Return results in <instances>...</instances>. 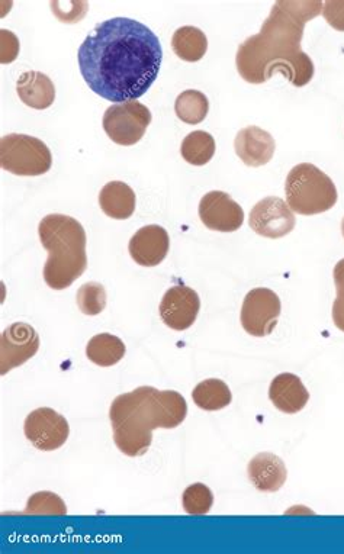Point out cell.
Returning <instances> with one entry per match:
<instances>
[{"instance_id":"1","label":"cell","mask_w":344,"mask_h":554,"mask_svg":"<svg viewBox=\"0 0 344 554\" xmlns=\"http://www.w3.org/2000/svg\"><path fill=\"white\" fill-rule=\"evenodd\" d=\"M159 38L130 18L96 25L80 45V73L96 95L114 103L137 101L156 82L162 66Z\"/></svg>"},{"instance_id":"2","label":"cell","mask_w":344,"mask_h":554,"mask_svg":"<svg viewBox=\"0 0 344 554\" xmlns=\"http://www.w3.org/2000/svg\"><path fill=\"white\" fill-rule=\"evenodd\" d=\"M323 12L318 0H281L263 22L259 34L247 38L237 51L240 76L252 85H262L282 73L297 88L314 77V63L302 51L301 41L308 21Z\"/></svg>"},{"instance_id":"3","label":"cell","mask_w":344,"mask_h":554,"mask_svg":"<svg viewBox=\"0 0 344 554\" xmlns=\"http://www.w3.org/2000/svg\"><path fill=\"white\" fill-rule=\"evenodd\" d=\"M188 415V404L179 392L141 386L117 396L109 409L114 441L125 456L149 452L156 428L179 427Z\"/></svg>"},{"instance_id":"4","label":"cell","mask_w":344,"mask_h":554,"mask_svg":"<svg viewBox=\"0 0 344 554\" xmlns=\"http://www.w3.org/2000/svg\"><path fill=\"white\" fill-rule=\"evenodd\" d=\"M38 235L48 251L45 283L54 291L69 288L88 269L85 228L75 218L51 214L41 219Z\"/></svg>"},{"instance_id":"5","label":"cell","mask_w":344,"mask_h":554,"mask_svg":"<svg viewBox=\"0 0 344 554\" xmlns=\"http://www.w3.org/2000/svg\"><path fill=\"white\" fill-rule=\"evenodd\" d=\"M285 193L289 208L300 215L323 214L337 202L333 180L311 163L298 164L289 172Z\"/></svg>"},{"instance_id":"6","label":"cell","mask_w":344,"mask_h":554,"mask_svg":"<svg viewBox=\"0 0 344 554\" xmlns=\"http://www.w3.org/2000/svg\"><path fill=\"white\" fill-rule=\"evenodd\" d=\"M50 148L38 138L9 134L0 140V166L16 176H41L51 169Z\"/></svg>"},{"instance_id":"7","label":"cell","mask_w":344,"mask_h":554,"mask_svg":"<svg viewBox=\"0 0 344 554\" xmlns=\"http://www.w3.org/2000/svg\"><path fill=\"white\" fill-rule=\"evenodd\" d=\"M151 112L138 101L115 103L106 109L104 130L118 146L130 147L137 144L151 124Z\"/></svg>"},{"instance_id":"8","label":"cell","mask_w":344,"mask_h":554,"mask_svg":"<svg viewBox=\"0 0 344 554\" xmlns=\"http://www.w3.org/2000/svg\"><path fill=\"white\" fill-rule=\"evenodd\" d=\"M281 299L266 288L252 289L241 307V325L253 337H268L281 317Z\"/></svg>"},{"instance_id":"9","label":"cell","mask_w":344,"mask_h":554,"mask_svg":"<svg viewBox=\"0 0 344 554\" xmlns=\"http://www.w3.org/2000/svg\"><path fill=\"white\" fill-rule=\"evenodd\" d=\"M25 436L35 449L54 452L64 446L70 428L66 418L51 408H38L28 415L24 424Z\"/></svg>"},{"instance_id":"10","label":"cell","mask_w":344,"mask_h":554,"mask_svg":"<svg viewBox=\"0 0 344 554\" xmlns=\"http://www.w3.org/2000/svg\"><path fill=\"white\" fill-rule=\"evenodd\" d=\"M40 350V337L31 325L15 322L0 336V375L27 363Z\"/></svg>"},{"instance_id":"11","label":"cell","mask_w":344,"mask_h":554,"mask_svg":"<svg viewBox=\"0 0 344 554\" xmlns=\"http://www.w3.org/2000/svg\"><path fill=\"white\" fill-rule=\"evenodd\" d=\"M249 224L256 234L275 240L292 233L297 219L285 201L276 196H268L257 202L252 209Z\"/></svg>"},{"instance_id":"12","label":"cell","mask_w":344,"mask_h":554,"mask_svg":"<svg viewBox=\"0 0 344 554\" xmlns=\"http://www.w3.org/2000/svg\"><path fill=\"white\" fill-rule=\"evenodd\" d=\"M199 218L218 233H234L244 222L243 208L228 193L212 190L199 202Z\"/></svg>"},{"instance_id":"13","label":"cell","mask_w":344,"mask_h":554,"mask_svg":"<svg viewBox=\"0 0 344 554\" xmlns=\"http://www.w3.org/2000/svg\"><path fill=\"white\" fill-rule=\"evenodd\" d=\"M201 309L198 293L189 286L178 285L170 288L160 304V317L167 327L175 331H185L195 324Z\"/></svg>"},{"instance_id":"14","label":"cell","mask_w":344,"mask_h":554,"mask_svg":"<svg viewBox=\"0 0 344 554\" xmlns=\"http://www.w3.org/2000/svg\"><path fill=\"white\" fill-rule=\"evenodd\" d=\"M170 238L160 225L140 228L128 244L131 259L144 267L159 266L169 253Z\"/></svg>"},{"instance_id":"15","label":"cell","mask_w":344,"mask_h":554,"mask_svg":"<svg viewBox=\"0 0 344 554\" xmlns=\"http://www.w3.org/2000/svg\"><path fill=\"white\" fill-rule=\"evenodd\" d=\"M237 156L249 167H262L272 160L275 154V138L262 128L246 127L237 134L234 141Z\"/></svg>"},{"instance_id":"16","label":"cell","mask_w":344,"mask_h":554,"mask_svg":"<svg viewBox=\"0 0 344 554\" xmlns=\"http://www.w3.org/2000/svg\"><path fill=\"white\" fill-rule=\"evenodd\" d=\"M269 398L284 414H297L310 401V392L294 373H281L270 383Z\"/></svg>"},{"instance_id":"17","label":"cell","mask_w":344,"mask_h":554,"mask_svg":"<svg viewBox=\"0 0 344 554\" xmlns=\"http://www.w3.org/2000/svg\"><path fill=\"white\" fill-rule=\"evenodd\" d=\"M247 475L257 491L278 492L285 485L288 470L276 454L259 453L250 460Z\"/></svg>"},{"instance_id":"18","label":"cell","mask_w":344,"mask_h":554,"mask_svg":"<svg viewBox=\"0 0 344 554\" xmlns=\"http://www.w3.org/2000/svg\"><path fill=\"white\" fill-rule=\"evenodd\" d=\"M16 92L19 99L37 111L50 108L56 99V88L53 80L41 72H27L16 82Z\"/></svg>"},{"instance_id":"19","label":"cell","mask_w":344,"mask_h":554,"mask_svg":"<svg viewBox=\"0 0 344 554\" xmlns=\"http://www.w3.org/2000/svg\"><path fill=\"white\" fill-rule=\"evenodd\" d=\"M99 205L109 218H131L135 211L134 190L124 182L106 183L99 193Z\"/></svg>"},{"instance_id":"20","label":"cell","mask_w":344,"mask_h":554,"mask_svg":"<svg viewBox=\"0 0 344 554\" xmlns=\"http://www.w3.org/2000/svg\"><path fill=\"white\" fill-rule=\"evenodd\" d=\"M125 344L121 338L102 333L90 338L86 346V356L90 362L101 367H111L120 363L125 356Z\"/></svg>"},{"instance_id":"21","label":"cell","mask_w":344,"mask_h":554,"mask_svg":"<svg viewBox=\"0 0 344 554\" xmlns=\"http://www.w3.org/2000/svg\"><path fill=\"white\" fill-rule=\"evenodd\" d=\"M172 48L180 60L196 63L207 53V35L196 27L179 28L173 34Z\"/></svg>"},{"instance_id":"22","label":"cell","mask_w":344,"mask_h":554,"mask_svg":"<svg viewBox=\"0 0 344 554\" xmlns=\"http://www.w3.org/2000/svg\"><path fill=\"white\" fill-rule=\"evenodd\" d=\"M192 398L196 407L204 411H220L233 401L230 388L220 379H207L198 383L192 392Z\"/></svg>"},{"instance_id":"23","label":"cell","mask_w":344,"mask_h":554,"mask_svg":"<svg viewBox=\"0 0 344 554\" xmlns=\"http://www.w3.org/2000/svg\"><path fill=\"white\" fill-rule=\"evenodd\" d=\"M183 159L192 166H205L215 154V140L205 131H194L186 135L180 147Z\"/></svg>"},{"instance_id":"24","label":"cell","mask_w":344,"mask_h":554,"mask_svg":"<svg viewBox=\"0 0 344 554\" xmlns=\"http://www.w3.org/2000/svg\"><path fill=\"white\" fill-rule=\"evenodd\" d=\"M210 111L207 96L198 90H185L175 102V112L180 121L188 125L201 124Z\"/></svg>"},{"instance_id":"25","label":"cell","mask_w":344,"mask_h":554,"mask_svg":"<svg viewBox=\"0 0 344 554\" xmlns=\"http://www.w3.org/2000/svg\"><path fill=\"white\" fill-rule=\"evenodd\" d=\"M106 301L108 299H106L105 288L98 282L85 283L77 292V307L89 317H95L104 312Z\"/></svg>"},{"instance_id":"26","label":"cell","mask_w":344,"mask_h":554,"mask_svg":"<svg viewBox=\"0 0 344 554\" xmlns=\"http://www.w3.org/2000/svg\"><path fill=\"white\" fill-rule=\"evenodd\" d=\"M182 505L188 514H208L214 505V494L204 483H194L183 491Z\"/></svg>"},{"instance_id":"27","label":"cell","mask_w":344,"mask_h":554,"mask_svg":"<svg viewBox=\"0 0 344 554\" xmlns=\"http://www.w3.org/2000/svg\"><path fill=\"white\" fill-rule=\"evenodd\" d=\"M24 514L66 515L67 507L59 495L43 491L31 496Z\"/></svg>"},{"instance_id":"28","label":"cell","mask_w":344,"mask_h":554,"mask_svg":"<svg viewBox=\"0 0 344 554\" xmlns=\"http://www.w3.org/2000/svg\"><path fill=\"white\" fill-rule=\"evenodd\" d=\"M334 285H336V301L333 304L334 325L344 333V259L334 266Z\"/></svg>"},{"instance_id":"29","label":"cell","mask_w":344,"mask_h":554,"mask_svg":"<svg viewBox=\"0 0 344 554\" xmlns=\"http://www.w3.org/2000/svg\"><path fill=\"white\" fill-rule=\"evenodd\" d=\"M323 14L330 27L344 32V0H327L323 3Z\"/></svg>"},{"instance_id":"30","label":"cell","mask_w":344,"mask_h":554,"mask_svg":"<svg viewBox=\"0 0 344 554\" xmlns=\"http://www.w3.org/2000/svg\"><path fill=\"white\" fill-rule=\"evenodd\" d=\"M342 233H343V237H344V218H343V221H342Z\"/></svg>"}]
</instances>
